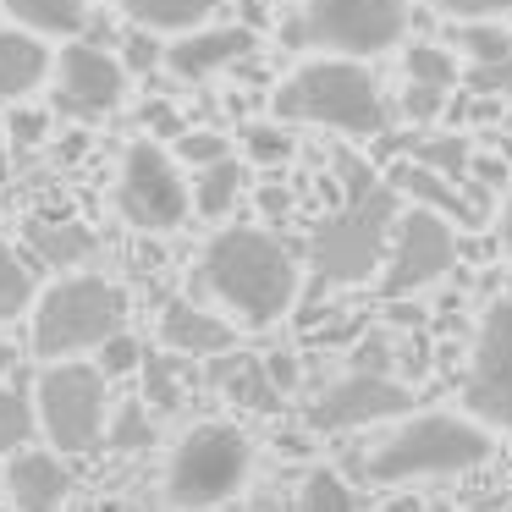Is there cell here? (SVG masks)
I'll return each instance as SVG.
<instances>
[{"mask_svg": "<svg viewBox=\"0 0 512 512\" xmlns=\"http://www.w3.org/2000/svg\"><path fill=\"white\" fill-rule=\"evenodd\" d=\"M199 281L243 325H276L298 303V254L265 226H226L199 259Z\"/></svg>", "mask_w": 512, "mask_h": 512, "instance_id": "obj_1", "label": "cell"}, {"mask_svg": "<svg viewBox=\"0 0 512 512\" xmlns=\"http://www.w3.org/2000/svg\"><path fill=\"white\" fill-rule=\"evenodd\" d=\"M276 116L281 122H309V127H336L353 138H375L386 127V94L375 72L353 56H320L303 61L287 83L276 89Z\"/></svg>", "mask_w": 512, "mask_h": 512, "instance_id": "obj_2", "label": "cell"}, {"mask_svg": "<svg viewBox=\"0 0 512 512\" xmlns=\"http://www.w3.org/2000/svg\"><path fill=\"white\" fill-rule=\"evenodd\" d=\"M490 424L474 413H413L408 424L386 435L369 452L364 474L375 485H408V479H441V474H468L490 457Z\"/></svg>", "mask_w": 512, "mask_h": 512, "instance_id": "obj_3", "label": "cell"}, {"mask_svg": "<svg viewBox=\"0 0 512 512\" xmlns=\"http://www.w3.org/2000/svg\"><path fill=\"white\" fill-rule=\"evenodd\" d=\"M397 188L369 182V188L347 193V204L336 215H325L309 237V265L331 287H353L369 281L375 270H386L391 237H397Z\"/></svg>", "mask_w": 512, "mask_h": 512, "instance_id": "obj_4", "label": "cell"}, {"mask_svg": "<svg viewBox=\"0 0 512 512\" xmlns=\"http://www.w3.org/2000/svg\"><path fill=\"white\" fill-rule=\"evenodd\" d=\"M34 353L45 364H61V358H83L100 353L111 336L127 331V292L105 276H61L56 287L39 292L34 303Z\"/></svg>", "mask_w": 512, "mask_h": 512, "instance_id": "obj_5", "label": "cell"}, {"mask_svg": "<svg viewBox=\"0 0 512 512\" xmlns=\"http://www.w3.org/2000/svg\"><path fill=\"white\" fill-rule=\"evenodd\" d=\"M248 468H254V441L237 424H199L182 435L166 463V501L177 512L221 507L248 485Z\"/></svg>", "mask_w": 512, "mask_h": 512, "instance_id": "obj_6", "label": "cell"}, {"mask_svg": "<svg viewBox=\"0 0 512 512\" xmlns=\"http://www.w3.org/2000/svg\"><path fill=\"white\" fill-rule=\"evenodd\" d=\"M105 391H111V375L100 364H83V358H61V364H45L34 386V408H39V435L50 441V452L78 457L94 452L105 441Z\"/></svg>", "mask_w": 512, "mask_h": 512, "instance_id": "obj_7", "label": "cell"}, {"mask_svg": "<svg viewBox=\"0 0 512 512\" xmlns=\"http://www.w3.org/2000/svg\"><path fill=\"white\" fill-rule=\"evenodd\" d=\"M116 210H122L127 226L138 232H177L193 210V193L182 182L177 155H166L160 144L138 138L127 144L122 171H116Z\"/></svg>", "mask_w": 512, "mask_h": 512, "instance_id": "obj_8", "label": "cell"}, {"mask_svg": "<svg viewBox=\"0 0 512 512\" xmlns=\"http://www.w3.org/2000/svg\"><path fill=\"white\" fill-rule=\"evenodd\" d=\"M408 34V0H303V39L336 56H380Z\"/></svg>", "mask_w": 512, "mask_h": 512, "instance_id": "obj_9", "label": "cell"}, {"mask_svg": "<svg viewBox=\"0 0 512 512\" xmlns=\"http://www.w3.org/2000/svg\"><path fill=\"white\" fill-rule=\"evenodd\" d=\"M457 265V232L441 210H424L413 204L397 221V237H391L386 270H380V292L386 298H408V292H424Z\"/></svg>", "mask_w": 512, "mask_h": 512, "instance_id": "obj_10", "label": "cell"}, {"mask_svg": "<svg viewBox=\"0 0 512 512\" xmlns=\"http://www.w3.org/2000/svg\"><path fill=\"white\" fill-rule=\"evenodd\" d=\"M463 408L490 430H512V298H496L479 320L463 380Z\"/></svg>", "mask_w": 512, "mask_h": 512, "instance_id": "obj_11", "label": "cell"}, {"mask_svg": "<svg viewBox=\"0 0 512 512\" xmlns=\"http://www.w3.org/2000/svg\"><path fill=\"white\" fill-rule=\"evenodd\" d=\"M56 111L72 122H100L127 100V61L100 45H67L56 61Z\"/></svg>", "mask_w": 512, "mask_h": 512, "instance_id": "obj_12", "label": "cell"}, {"mask_svg": "<svg viewBox=\"0 0 512 512\" xmlns=\"http://www.w3.org/2000/svg\"><path fill=\"white\" fill-rule=\"evenodd\" d=\"M413 413V391L397 386L391 375H369V369H353L347 380H336L331 391L309 402L303 424L320 435H336V430H364V424H386V419H402Z\"/></svg>", "mask_w": 512, "mask_h": 512, "instance_id": "obj_13", "label": "cell"}, {"mask_svg": "<svg viewBox=\"0 0 512 512\" xmlns=\"http://www.w3.org/2000/svg\"><path fill=\"white\" fill-rule=\"evenodd\" d=\"M254 50V28H193V34H177L166 45V67H171V78H182V83H204V78H215V72H226V67H237V61Z\"/></svg>", "mask_w": 512, "mask_h": 512, "instance_id": "obj_14", "label": "cell"}, {"mask_svg": "<svg viewBox=\"0 0 512 512\" xmlns=\"http://www.w3.org/2000/svg\"><path fill=\"white\" fill-rule=\"evenodd\" d=\"M56 78V50L34 28H0V105H28Z\"/></svg>", "mask_w": 512, "mask_h": 512, "instance_id": "obj_15", "label": "cell"}, {"mask_svg": "<svg viewBox=\"0 0 512 512\" xmlns=\"http://www.w3.org/2000/svg\"><path fill=\"white\" fill-rule=\"evenodd\" d=\"M160 342L177 358H221L237 347V325L199 309V303H188V298H171L160 309Z\"/></svg>", "mask_w": 512, "mask_h": 512, "instance_id": "obj_16", "label": "cell"}, {"mask_svg": "<svg viewBox=\"0 0 512 512\" xmlns=\"http://www.w3.org/2000/svg\"><path fill=\"white\" fill-rule=\"evenodd\" d=\"M72 479L61 468V452H17L6 457V496H12L17 512H61Z\"/></svg>", "mask_w": 512, "mask_h": 512, "instance_id": "obj_17", "label": "cell"}, {"mask_svg": "<svg viewBox=\"0 0 512 512\" xmlns=\"http://www.w3.org/2000/svg\"><path fill=\"white\" fill-rule=\"evenodd\" d=\"M391 188L408 193V199L424 204V210H441L446 221H457V226H479V221H485V199H479V193H463V182L441 177V171L419 166V160H408V166L391 171Z\"/></svg>", "mask_w": 512, "mask_h": 512, "instance_id": "obj_18", "label": "cell"}, {"mask_svg": "<svg viewBox=\"0 0 512 512\" xmlns=\"http://www.w3.org/2000/svg\"><path fill=\"white\" fill-rule=\"evenodd\" d=\"M215 391H221L226 402H237V408H248V413H276L281 408V397L287 391L270 380V364L265 358H248V353H221L215 358Z\"/></svg>", "mask_w": 512, "mask_h": 512, "instance_id": "obj_19", "label": "cell"}, {"mask_svg": "<svg viewBox=\"0 0 512 512\" xmlns=\"http://www.w3.org/2000/svg\"><path fill=\"white\" fill-rule=\"evenodd\" d=\"M122 17L133 28H149V34H193L204 28L215 12H221V0H116Z\"/></svg>", "mask_w": 512, "mask_h": 512, "instance_id": "obj_20", "label": "cell"}, {"mask_svg": "<svg viewBox=\"0 0 512 512\" xmlns=\"http://www.w3.org/2000/svg\"><path fill=\"white\" fill-rule=\"evenodd\" d=\"M28 248L50 270H78L94 254V232L83 221H50V215H39V221H28Z\"/></svg>", "mask_w": 512, "mask_h": 512, "instance_id": "obj_21", "label": "cell"}, {"mask_svg": "<svg viewBox=\"0 0 512 512\" xmlns=\"http://www.w3.org/2000/svg\"><path fill=\"white\" fill-rule=\"evenodd\" d=\"M17 28H34L45 39H78L89 23V0H0Z\"/></svg>", "mask_w": 512, "mask_h": 512, "instance_id": "obj_22", "label": "cell"}, {"mask_svg": "<svg viewBox=\"0 0 512 512\" xmlns=\"http://www.w3.org/2000/svg\"><path fill=\"white\" fill-rule=\"evenodd\" d=\"M237 199H243V166H237L232 155L204 166V171H193V210L199 215L221 221V215L237 210Z\"/></svg>", "mask_w": 512, "mask_h": 512, "instance_id": "obj_23", "label": "cell"}, {"mask_svg": "<svg viewBox=\"0 0 512 512\" xmlns=\"http://www.w3.org/2000/svg\"><path fill=\"white\" fill-rule=\"evenodd\" d=\"M34 303H39L34 265L12 243H0V320H23V314H34Z\"/></svg>", "mask_w": 512, "mask_h": 512, "instance_id": "obj_24", "label": "cell"}, {"mask_svg": "<svg viewBox=\"0 0 512 512\" xmlns=\"http://www.w3.org/2000/svg\"><path fill=\"white\" fill-rule=\"evenodd\" d=\"M34 435H39L34 397H28V391H17V386H0V457L28 452V446H34Z\"/></svg>", "mask_w": 512, "mask_h": 512, "instance_id": "obj_25", "label": "cell"}, {"mask_svg": "<svg viewBox=\"0 0 512 512\" xmlns=\"http://www.w3.org/2000/svg\"><path fill=\"white\" fill-rule=\"evenodd\" d=\"M452 45L463 50L474 67H507V61H512V34L501 23H457L452 28Z\"/></svg>", "mask_w": 512, "mask_h": 512, "instance_id": "obj_26", "label": "cell"}, {"mask_svg": "<svg viewBox=\"0 0 512 512\" xmlns=\"http://www.w3.org/2000/svg\"><path fill=\"white\" fill-rule=\"evenodd\" d=\"M298 512H358V501L336 468H309L298 485Z\"/></svg>", "mask_w": 512, "mask_h": 512, "instance_id": "obj_27", "label": "cell"}, {"mask_svg": "<svg viewBox=\"0 0 512 512\" xmlns=\"http://www.w3.org/2000/svg\"><path fill=\"white\" fill-rule=\"evenodd\" d=\"M402 67H408V83H435V89H452L457 83V56L446 45H430V39L408 45Z\"/></svg>", "mask_w": 512, "mask_h": 512, "instance_id": "obj_28", "label": "cell"}, {"mask_svg": "<svg viewBox=\"0 0 512 512\" xmlns=\"http://www.w3.org/2000/svg\"><path fill=\"white\" fill-rule=\"evenodd\" d=\"M149 441H155V424H149V408H144V402H122V408L111 413V430H105V446H116V452H144Z\"/></svg>", "mask_w": 512, "mask_h": 512, "instance_id": "obj_29", "label": "cell"}, {"mask_svg": "<svg viewBox=\"0 0 512 512\" xmlns=\"http://www.w3.org/2000/svg\"><path fill=\"white\" fill-rule=\"evenodd\" d=\"M413 160L430 166V171H441V177H452V182H463L468 144H463V138H419V144H413Z\"/></svg>", "mask_w": 512, "mask_h": 512, "instance_id": "obj_30", "label": "cell"}, {"mask_svg": "<svg viewBox=\"0 0 512 512\" xmlns=\"http://www.w3.org/2000/svg\"><path fill=\"white\" fill-rule=\"evenodd\" d=\"M243 155L259 160V166H281L292 155V138L281 133V116L276 122H248L243 127Z\"/></svg>", "mask_w": 512, "mask_h": 512, "instance_id": "obj_31", "label": "cell"}, {"mask_svg": "<svg viewBox=\"0 0 512 512\" xmlns=\"http://www.w3.org/2000/svg\"><path fill=\"white\" fill-rule=\"evenodd\" d=\"M144 391H149V408H160V413L182 408V386H177L171 358H144Z\"/></svg>", "mask_w": 512, "mask_h": 512, "instance_id": "obj_32", "label": "cell"}, {"mask_svg": "<svg viewBox=\"0 0 512 512\" xmlns=\"http://www.w3.org/2000/svg\"><path fill=\"white\" fill-rule=\"evenodd\" d=\"M226 155H232V149H226L221 133H182L177 138V160H188L193 171L215 166V160H226Z\"/></svg>", "mask_w": 512, "mask_h": 512, "instance_id": "obj_33", "label": "cell"}, {"mask_svg": "<svg viewBox=\"0 0 512 512\" xmlns=\"http://www.w3.org/2000/svg\"><path fill=\"white\" fill-rule=\"evenodd\" d=\"M100 369H105V375H133V369H144V347H138V336H111V342H105L100 347Z\"/></svg>", "mask_w": 512, "mask_h": 512, "instance_id": "obj_34", "label": "cell"}, {"mask_svg": "<svg viewBox=\"0 0 512 512\" xmlns=\"http://www.w3.org/2000/svg\"><path fill=\"white\" fill-rule=\"evenodd\" d=\"M452 23H501L512 17V0H435Z\"/></svg>", "mask_w": 512, "mask_h": 512, "instance_id": "obj_35", "label": "cell"}, {"mask_svg": "<svg viewBox=\"0 0 512 512\" xmlns=\"http://www.w3.org/2000/svg\"><path fill=\"white\" fill-rule=\"evenodd\" d=\"M122 61H127V72H149V67H160V61H166V50L155 45V34H149V28H133V34L122 39Z\"/></svg>", "mask_w": 512, "mask_h": 512, "instance_id": "obj_36", "label": "cell"}, {"mask_svg": "<svg viewBox=\"0 0 512 512\" xmlns=\"http://www.w3.org/2000/svg\"><path fill=\"white\" fill-rule=\"evenodd\" d=\"M45 133H50V116L45 111H28V105H12V122H6V138L12 144H45Z\"/></svg>", "mask_w": 512, "mask_h": 512, "instance_id": "obj_37", "label": "cell"}, {"mask_svg": "<svg viewBox=\"0 0 512 512\" xmlns=\"http://www.w3.org/2000/svg\"><path fill=\"white\" fill-rule=\"evenodd\" d=\"M441 105H446V89H435V83H408V94H402V111H408L413 122L441 116Z\"/></svg>", "mask_w": 512, "mask_h": 512, "instance_id": "obj_38", "label": "cell"}, {"mask_svg": "<svg viewBox=\"0 0 512 512\" xmlns=\"http://www.w3.org/2000/svg\"><path fill=\"white\" fill-rule=\"evenodd\" d=\"M474 89L479 94H501V100H507V94H512V61H507V67H474Z\"/></svg>", "mask_w": 512, "mask_h": 512, "instance_id": "obj_39", "label": "cell"}, {"mask_svg": "<svg viewBox=\"0 0 512 512\" xmlns=\"http://www.w3.org/2000/svg\"><path fill=\"white\" fill-rule=\"evenodd\" d=\"M358 369H369V375H386V369H391V342H386V336H375V342L358 347Z\"/></svg>", "mask_w": 512, "mask_h": 512, "instance_id": "obj_40", "label": "cell"}, {"mask_svg": "<svg viewBox=\"0 0 512 512\" xmlns=\"http://www.w3.org/2000/svg\"><path fill=\"white\" fill-rule=\"evenodd\" d=\"M265 364H270V380H276L281 391H292V386H298V358H292V353H270Z\"/></svg>", "mask_w": 512, "mask_h": 512, "instance_id": "obj_41", "label": "cell"}, {"mask_svg": "<svg viewBox=\"0 0 512 512\" xmlns=\"http://www.w3.org/2000/svg\"><path fill=\"white\" fill-rule=\"evenodd\" d=\"M501 248H507V259H512V199H507V210H501Z\"/></svg>", "mask_w": 512, "mask_h": 512, "instance_id": "obj_42", "label": "cell"}, {"mask_svg": "<svg viewBox=\"0 0 512 512\" xmlns=\"http://www.w3.org/2000/svg\"><path fill=\"white\" fill-rule=\"evenodd\" d=\"M12 364H17V347L6 342V336H0V375H6V369H12Z\"/></svg>", "mask_w": 512, "mask_h": 512, "instance_id": "obj_43", "label": "cell"}, {"mask_svg": "<svg viewBox=\"0 0 512 512\" xmlns=\"http://www.w3.org/2000/svg\"><path fill=\"white\" fill-rule=\"evenodd\" d=\"M0 177H6V155H0Z\"/></svg>", "mask_w": 512, "mask_h": 512, "instance_id": "obj_44", "label": "cell"}]
</instances>
